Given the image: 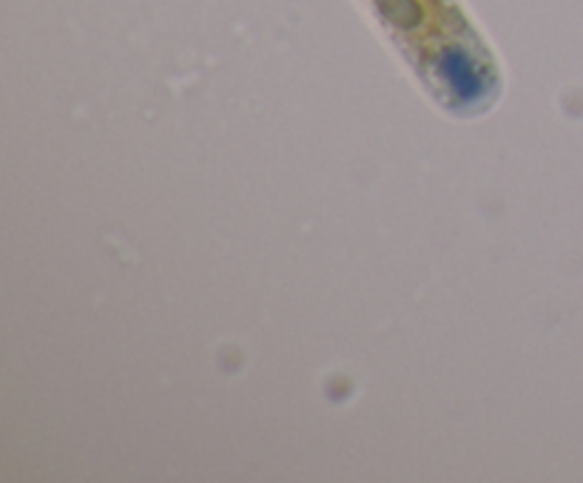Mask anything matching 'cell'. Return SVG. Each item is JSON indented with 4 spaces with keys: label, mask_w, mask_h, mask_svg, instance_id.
Here are the masks:
<instances>
[{
    "label": "cell",
    "mask_w": 583,
    "mask_h": 483,
    "mask_svg": "<svg viewBox=\"0 0 583 483\" xmlns=\"http://www.w3.org/2000/svg\"><path fill=\"white\" fill-rule=\"evenodd\" d=\"M439 77L450 88L455 103L473 106L482 103L489 92V77L473 54L458 46H450L439 54Z\"/></svg>",
    "instance_id": "1"
}]
</instances>
